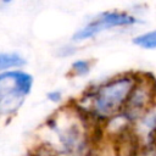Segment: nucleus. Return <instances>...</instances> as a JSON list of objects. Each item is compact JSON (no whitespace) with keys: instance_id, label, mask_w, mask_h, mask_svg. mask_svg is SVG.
I'll return each mask as SVG.
<instances>
[{"instance_id":"f257e3e1","label":"nucleus","mask_w":156,"mask_h":156,"mask_svg":"<svg viewBox=\"0 0 156 156\" xmlns=\"http://www.w3.org/2000/svg\"><path fill=\"white\" fill-rule=\"evenodd\" d=\"M138 80L133 76H119L98 87L91 94L93 115L96 118H111L122 112Z\"/></svg>"},{"instance_id":"f03ea898","label":"nucleus","mask_w":156,"mask_h":156,"mask_svg":"<svg viewBox=\"0 0 156 156\" xmlns=\"http://www.w3.org/2000/svg\"><path fill=\"white\" fill-rule=\"evenodd\" d=\"M33 78L22 71L0 73V115L15 112L30 93Z\"/></svg>"},{"instance_id":"7ed1b4c3","label":"nucleus","mask_w":156,"mask_h":156,"mask_svg":"<svg viewBox=\"0 0 156 156\" xmlns=\"http://www.w3.org/2000/svg\"><path fill=\"white\" fill-rule=\"evenodd\" d=\"M139 20H136L134 16L127 13V12H119V11H110L104 12L99 15L96 18H94L91 22H89L87 26L80 28L74 35V40H85L89 38L95 37L96 34L110 29L115 27H126V26H133L138 23Z\"/></svg>"},{"instance_id":"20e7f679","label":"nucleus","mask_w":156,"mask_h":156,"mask_svg":"<svg viewBox=\"0 0 156 156\" xmlns=\"http://www.w3.org/2000/svg\"><path fill=\"white\" fill-rule=\"evenodd\" d=\"M26 65V60L16 52H1L0 54V72L13 68L22 67Z\"/></svg>"},{"instance_id":"39448f33","label":"nucleus","mask_w":156,"mask_h":156,"mask_svg":"<svg viewBox=\"0 0 156 156\" xmlns=\"http://www.w3.org/2000/svg\"><path fill=\"white\" fill-rule=\"evenodd\" d=\"M133 44L145 50H156V29L134 37Z\"/></svg>"},{"instance_id":"423d86ee","label":"nucleus","mask_w":156,"mask_h":156,"mask_svg":"<svg viewBox=\"0 0 156 156\" xmlns=\"http://www.w3.org/2000/svg\"><path fill=\"white\" fill-rule=\"evenodd\" d=\"M72 69L76 74L78 76H83V74H87L90 69V63L89 61L87 60H78L76 62H73L72 65Z\"/></svg>"},{"instance_id":"0eeeda50","label":"nucleus","mask_w":156,"mask_h":156,"mask_svg":"<svg viewBox=\"0 0 156 156\" xmlns=\"http://www.w3.org/2000/svg\"><path fill=\"white\" fill-rule=\"evenodd\" d=\"M48 96H49V99L52 100V101H58L60 98H61V94H60L58 91H51V93H49Z\"/></svg>"}]
</instances>
